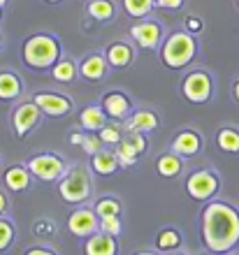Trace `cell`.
<instances>
[{
    "mask_svg": "<svg viewBox=\"0 0 239 255\" xmlns=\"http://www.w3.org/2000/svg\"><path fill=\"white\" fill-rule=\"evenodd\" d=\"M202 244L212 253H230L239 244V211L228 202H212L202 211Z\"/></svg>",
    "mask_w": 239,
    "mask_h": 255,
    "instance_id": "6da1fadb",
    "label": "cell"
},
{
    "mask_svg": "<svg viewBox=\"0 0 239 255\" xmlns=\"http://www.w3.org/2000/svg\"><path fill=\"white\" fill-rule=\"evenodd\" d=\"M60 47L51 35H33L28 37L23 44V61L33 70H44V67H53L60 61Z\"/></svg>",
    "mask_w": 239,
    "mask_h": 255,
    "instance_id": "7a4b0ae2",
    "label": "cell"
},
{
    "mask_svg": "<svg viewBox=\"0 0 239 255\" xmlns=\"http://www.w3.org/2000/svg\"><path fill=\"white\" fill-rule=\"evenodd\" d=\"M195 40L191 33H172L160 49V58L167 67L181 70L195 58Z\"/></svg>",
    "mask_w": 239,
    "mask_h": 255,
    "instance_id": "3957f363",
    "label": "cell"
},
{
    "mask_svg": "<svg viewBox=\"0 0 239 255\" xmlns=\"http://www.w3.org/2000/svg\"><path fill=\"white\" fill-rule=\"evenodd\" d=\"M60 197L67 204H81L91 197V179H88L86 169L74 167L65 174V179L60 181Z\"/></svg>",
    "mask_w": 239,
    "mask_h": 255,
    "instance_id": "277c9868",
    "label": "cell"
},
{
    "mask_svg": "<svg viewBox=\"0 0 239 255\" xmlns=\"http://www.w3.org/2000/svg\"><path fill=\"white\" fill-rule=\"evenodd\" d=\"M219 188H221L219 176L209 172V169H198L186 179V193L198 202L212 200L214 195L219 193Z\"/></svg>",
    "mask_w": 239,
    "mask_h": 255,
    "instance_id": "5b68a950",
    "label": "cell"
},
{
    "mask_svg": "<svg viewBox=\"0 0 239 255\" xmlns=\"http://www.w3.org/2000/svg\"><path fill=\"white\" fill-rule=\"evenodd\" d=\"M28 169L40 181H56V179L65 174V162H63V158L53 153H40L28 160Z\"/></svg>",
    "mask_w": 239,
    "mask_h": 255,
    "instance_id": "8992f818",
    "label": "cell"
},
{
    "mask_svg": "<svg viewBox=\"0 0 239 255\" xmlns=\"http://www.w3.org/2000/svg\"><path fill=\"white\" fill-rule=\"evenodd\" d=\"M42 112L40 107H37V102L30 100V102H19L16 107H14L12 112V128H14V134L16 137H26V134H30V130H33L37 123H40L42 119Z\"/></svg>",
    "mask_w": 239,
    "mask_h": 255,
    "instance_id": "52a82bcc",
    "label": "cell"
},
{
    "mask_svg": "<svg viewBox=\"0 0 239 255\" xmlns=\"http://www.w3.org/2000/svg\"><path fill=\"white\" fill-rule=\"evenodd\" d=\"M212 91H214V84H212V77L207 72H191L186 74V79L181 84V93L186 98L188 102L193 105H202L212 98Z\"/></svg>",
    "mask_w": 239,
    "mask_h": 255,
    "instance_id": "ba28073f",
    "label": "cell"
},
{
    "mask_svg": "<svg viewBox=\"0 0 239 255\" xmlns=\"http://www.w3.org/2000/svg\"><path fill=\"white\" fill-rule=\"evenodd\" d=\"M100 216L95 214V209L91 211V209H77V211H72L70 214V218H67V230L72 232L74 237H91L98 232L100 228Z\"/></svg>",
    "mask_w": 239,
    "mask_h": 255,
    "instance_id": "9c48e42d",
    "label": "cell"
},
{
    "mask_svg": "<svg viewBox=\"0 0 239 255\" xmlns=\"http://www.w3.org/2000/svg\"><path fill=\"white\" fill-rule=\"evenodd\" d=\"M146 151V137L142 132H128V137L116 144V155H119L121 165H135L137 158Z\"/></svg>",
    "mask_w": 239,
    "mask_h": 255,
    "instance_id": "30bf717a",
    "label": "cell"
},
{
    "mask_svg": "<svg viewBox=\"0 0 239 255\" xmlns=\"http://www.w3.org/2000/svg\"><path fill=\"white\" fill-rule=\"evenodd\" d=\"M37 102V107L44 112L47 116H53V119H58V116H67L72 112V100L67 98V95H60V93H37L33 98Z\"/></svg>",
    "mask_w": 239,
    "mask_h": 255,
    "instance_id": "8fae6325",
    "label": "cell"
},
{
    "mask_svg": "<svg viewBox=\"0 0 239 255\" xmlns=\"http://www.w3.org/2000/svg\"><path fill=\"white\" fill-rule=\"evenodd\" d=\"M130 37H133L142 49L146 51H151L160 44V37H163V28L158 23H153V21H142V23H135L130 28Z\"/></svg>",
    "mask_w": 239,
    "mask_h": 255,
    "instance_id": "7c38bea8",
    "label": "cell"
},
{
    "mask_svg": "<svg viewBox=\"0 0 239 255\" xmlns=\"http://www.w3.org/2000/svg\"><path fill=\"white\" fill-rule=\"evenodd\" d=\"M102 109H105V114L109 116V119L121 121V119H128V116H130L133 105H130V100H128L121 91H109V93H105V98H102Z\"/></svg>",
    "mask_w": 239,
    "mask_h": 255,
    "instance_id": "4fadbf2b",
    "label": "cell"
},
{
    "mask_svg": "<svg viewBox=\"0 0 239 255\" xmlns=\"http://www.w3.org/2000/svg\"><path fill=\"white\" fill-rule=\"evenodd\" d=\"M84 253L86 255H116L119 253V246H116V237L107 235V232H95L86 239V246H84Z\"/></svg>",
    "mask_w": 239,
    "mask_h": 255,
    "instance_id": "5bb4252c",
    "label": "cell"
},
{
    "mask_svg": "<svg viewBox=\"0 0 239 255\" xmlns=\"http://www.w3.org/2000/svg\"><path fill=\"white\" fill-rule=\"evenodd\" d=\"M202 148V137H200L195 130H181L172 141V153L184 155V158H191Z\"/></svg>",
    "mask_w": 239,
    "mask_h": 255,
    "instance_id": "9a60e30c",
    "label": "cell"
},
{
    "mask_svg": "<svg viewBox=\"0 0 239 255\" xmlns=\"http://www.w3.org/2000/svg\"><path fill=\"white\" fill-rule=\"evenodd\" d=\"M123 128H126V132H151L158 128V116L151 109H140V112L128 116Z\"/></svg>",
    "mask_w": 239,
    "mask_h": 255,
    "instance_id": "2e32d148",
    "label": "cell"
},
{
    "mask_svg": "<svg viewBox=\"0 0 239 255\" xmlns=\"http://www.w3.org/2000/svg\"><path fill=\"white\" fill-rule=\"evenodd\" d=\"M107 65H109L107 56L91 54V56H86V58H84V63L79 65V72H81V77H84V79H88V81H100L107 74Z\"/></svg>",
    "mask_w": 239,
    "mask_h": 255,
    "instance_id": "e0dca14e",
    "label": "cell"
},
{
    "mask_svg": "<svg viewBox=\"0 0 239 255\" xmlns=\"http://www.w3.org/2000/svg\"><path fill=\"white\" fill-rule=\"evenodd\" d=\"M91 167H93L95 174L109 176V174H114V172H119L123 165H121L119 155L112 153V151H98L95 155H91Z\"/></svg>",
    "mask_w": 239,
    "mask_h": 255,
    "instance_id": "ac0fdd59",
    "label": "cell"
},
{
    "mask_svg": "<svg viewBox=\"0 0 239 255\" xmlns=\"http://www.w3.org/2000/svg\"><path fill=\"white\" fill-rule=\"evenodd\" d=\"M79 121L84 130L95 132V130H102L107 126V114H105V109H102V105H86V107L81 109Z\"/></svg>",
    "mask_w": 239,
    "mask_h": 255,
    "instance_id": "d6986e66",
    "label": "cell"
},
{
    "mask_svg": "<svg viewBox=\"0 0 239 255\" xmlns=\"http://www.w3.org/2000/svg\"><path fill=\"white\" fill-rule=\"evenodd\" d=\"M30 169L28 165H12V167L5 172V186L14 193H21L30 186Z\"/></svg>",
    "mask_w": 239,
    "mask_h": 255,
    "instance_id": "ffe728a7",
    "label": "cell"
},
{
    "mask_svg": "<svg viewBox=\"0 0 239 255\" xmlns=\"http://www.w3.org/2000/svg\"><path fill=\"white\" fill-rule=\"evenodd\" d=\"M216 146L223 153L237 155L239 153V128H233V126L219 128V132H216Z\"/></svg>",
    "mask_w": 239,
    "mask_h": 255,
    "instance_id": "44dd1931",
    "label": "cell"
},
{
    "mask_svg": "<svg viewBox=\"0 0 239 255\" xmlns=\"http://www.w3.org/2000/svg\"><path fill=\"white\" fill-rule=\"evenodd\" d=\"M105 56H107V61H109V65L112 67H128L130 63H133V58H135L130 44H123V42L112 44V47L107 49Z\"/></svg>",
    "mask_w": 239,
    "mask_h": 255,
    "instance_id": "7402d4cb",
    "label": "cell"
},
{
    "mask_svg": "<svg viewBox=\"0 0 239 255\" xmlns=\"http://www.w3.org/2000/svg\"><path fill=\"white\" fill-rule=\"evenodd\" d=\"M21 93V79L14 72H0V100H14Z\"/></svg>",
    "mask_w": 239,
    "mask_h": 255,
    "instance_id": "603a6c76",
    "label": "cell"
},
{
    "mask_svg": "<svg viewBox=\"0 0 239 255\" xmlns=\"http://www.w3.org/2000/svg\"><path fill=\"white\" fill-rule=\"evenodd\" d=\"M156 169H158V174L163 179H172L181 172V160L177 153H163L156 162Z\"/></svg>",
    "mask_w": 239,
    "mask_h": 255,
    "instance_id": "cb8c5ba5",
    "label": "cell"
},
{
    "mask_svg": "<svg viewBox=\"0 0 239 255\" xmlns=\"http://www.w3.org/2000/svg\"><path fill=\"white\" fill-rule=\"evenodd\" d=\"M116 12V7H114L112 0H93V2H88V16L95 21H109Z\"/></svg>",
    "mask_w": 239,
    "mask_h": 255,
    "instance_id": "d4e9b609",
    "label": "cell"
},
{
    "mask_svg": "<svg viewBox=\"0 0 239 255\" xmlns=\"http://www.w3.org/2000/svg\"><path fill=\"white\" fill-rule=\"evenodd\" d=\"M51 77L56 81H60V84H70V81L77 77V63L63 58V61H58L51 67Z\"/></svg>",
    "mask_w": 239,
    "mask_h": 255,
    "instance_id": "484cf974",
    "label": "cell"
},
{
    "mask_svg": "<svg viewBox=\"0 0 239 255\" xmlns=\"http://www.w3.org/2000/svg\"><path fill=\"white\" fill-rule=\"evenodd\" d=\"M153 5H156V0H123V9H126L128 16H133V19H144V16H149Z\"/></svg>",
    "mask_w": 239,
    "mask_h": 255,
    "instance_id": "4316f807",
    "label": "cell"
},
{
    "mask_svg": "<svg viewBox=\"0 0 239 255\" xmlns=\"http://www.w3.org/2000/svg\"><path fill=\"white\" fill-rule=\"evenodd\" d=\"M95 214L100 218H107V216H119L121 214V202L114 200V197H102L95 204Z\"/></svg>",
    "mask_w": 239,
    "mask_h": 255,
    "instance_id": "83f0119b",
    "label": "cell"
},
{
    "mask_svg": "<svg viewBox=\"0 0 239 255\" xmlns=\"http://www.w3.org/2000/svg\"><path fill=\"white\" fill-rule=\"evenodd\" d=\"M156 246H158L160 251L177 249V246H179V232H177V230H172V228L163 230V232L158 235V239H156Z\"/></svg>",
    "mask_w": 239,
    "mask_h": 255,
    "instance_id": "f1b7e54d",
    "label": "cell"
},
{
    "mask_svg": "<svg viewBox=\"0 0 239 255\" xmlns=\"http://www.w3.org/2000/svg\"><path fill=\"white\" fill-rule=\"evenodd\" d=\"M98 137L102 139V144H114V146L123 139V137H121V128L119 126H109V123H107L102 130H98Z\"/></svg>",
    "mask_w": 239,
    "mask_h": 255,
    "instance_id": "f546056e",
    "label": "cell"
},
{
    "mask_svg": "<svg viewBox=\"0 0 239 255\" xmlns=\"http://www.w3.org/2000/svg\"><path fill=\"white\" fill-rule=\"evenodd\" d=\"M14 242V225L5 218H0V251L9 249V244Z\"/></svg>",
    "mask_w": 239,
    "mask_h": 255,
    "instance_id": "4dcf8cb0",
    "label": "cell"
},
{
    "mask_svg": "<svg viewBox=\"0 0 239 255\" xmlns=\"http://www.w3.org/2000/svg\"><path fill=\"white\" fill-rule=\"evenodd\" d=\"M100 230L107 232V235H112V237H119L121 235L119 216H107V218H100Z\"/></svg>",
    "mask_w": 239,
    "mask_h": 255,
    "instance_id": "1f68e13d",
    "label": "cell"
},
{
    "mask_svg": "<svg viewBox=\"0 0 239 255\" xmlns=\"http://www.w3.org/2000/svg\"><path fill=\"white\" fill-rule=\"evenodd\" d=\"M81 148H84L88 155H95L98 151H102V139H100V137H95V134H84Z\"/></svg>",
    "mask_w": 239,
    "mask_h": 255,
    "instance_id": "d6a6232c",
    "label": "cell"
},
{
    "mask_svg": "<svg viewBox=\"0 0 239 255\" xmlns=\"http://www.w3.org/2000/svg\"><path fill=\"white\" fill-rule=\"evenodd\" d=\"M186 28H188V33L193 35V33H200L205 26H202V21H200L198 16H188V19H186Z\"/></svg>",
    "mask_w": 239,
    "mask_h": 255,
    "instance_id": "836d02e7",
    "label": "cell"
},
{
    "mask_svg": "<svg viewBox=\"0 0 239 255\" xmlns=\"http://www.w3.org/2000/svg\"><path fill=\"white\" fill-rule=\"evenodd\" d=\"M156 5L163 9H179L184 5V0H156Z\"/></svg>",
    "mask_w": 239,
    "mask_h": 255,
    "instance_id": "e575fe53",
    "label": "cell"
},
{
    "mask_svg": "<svg viewBox=\"0 0 239 255\" xmlns=\"http://www.w3.org/2000/svg\"><path fill=\"white\" fill-rule=\"evenodd\" d=\"M26 255H56L53 251H49V249H42V246H37V249H30Z\"/></svg>",
    "mask_w": 239,
    "mask_h": 255,
    "instance_id": "d590c367",
    "label": "cell"
},
{
    "mask_svg": "<svg viewBox=\"0 0 239 255\" xmlns=\"http://www.w3.org/2000/svg\"><path fill=\"white\" fill-rule=\"evenodd\" d=\"M7 204H9V202H7L5 193H0V216H2V214L7 211Z\"/></svg>",
    "mask_w": 239,
    "mask_h": 255,
    "instance_id": "8d00e7d4",
    "label": "cell"
},
{
    "mask_svg": "<svg viewBox=\"0 0 239 255\" xmlns=\"http://www.w3.org/2000/svg\"><path fill=\"white\" fill-rule=\"evenodd\" d=\"M233 98H235V100L239 102V77H237V79L233 81Z\"/></svg>",
    "mask_w": 239,
    "mask_h": 255,
    "instance_id": "74e56055",
    "label": "cell"
},
{
    "mask_svg": "<svg viewBox=\"0 0 239 255\" xmlns=\"http://www.w3.org/2000/svg\"><path fill=\"white\" fill-rule=\"evenodd\" d=\"M81 141H84V134H72V137H70V144H74V146H77V144L81 146Z\"/></svg>",
    "mask_w": 239,
    "mask_h": 255,
    "instance_id": "f35d334b",
    "label": "cell"
},
{
    "mask_svg": "<svg viewBox=\"0 0 239 255\" xmlns=\"http://www.w3.org/2000/svg\"><path fill=\"white\" fill-rule=\"evenodd\" d=\"M137 255H156V253H151V251H142V253H137Z\"/></svg>",
    "mask_w": 239,
    "mask_h": 255,
    "instance_id": "ab89813d",
    "label": "cell"
},
{
    "mask_svg": "<svg viewBox=\"0 0 239 255\" xmlns=\"http://www.w3.org/2000/svg\"><path fill=\"white\" fill-rule=\"evenodd\" d=\"M5 2H7V0H0V7H5Z\"/></svg>",
    "mask_w": 239,
    "mask_h": 255,
    "instance_id": "60d3db41",
    "label": "cell"
},
{
    "mask_svg": "<svg viewBox=\"0 0 239 255\" xmlns=\"http://www.w3.org/2000/svg\"><path fill=\"white\" fill-rule=\"evenodd\" d=\"M47 2H60V0H47Z\"/></svg>",
    "mask_w": 239,
    "mask_h": 255,
    "instance_id": "b9f144b4",
    "label": "cell"
},
{
    "mask_svg": "<svg viewBox=\"0 0 239 255\" xmlns=\"http://www.w3.org/2000/svg\"><path fill=\"white\" fill-rule=\"evenodd\" d=\"M235 5H237V9H239V0H235Z\"/></svg>",
    "mask_w": 239,
    "mask_h": 255,
    "instance_id": "7bdbcfd3",
    "label": "cell"
},
{
    "mask_svg": "<svg viewBox=\"0 0 239 255\" xmlns=\"http://www.w3.org/2000/svg\"><path fill=\"white\" fill-rule=\"evenodd\" d=\"M216 255H230V253H216Z\"/></svg>",
    "mask_w": 239,
    "mask_h": 255,
    "instance_id": "ee69618b",
    "label": "cell"
},
{
    "mask_svg": "<svg viewBox=\"0 0 239 255\" xmlns=\"http://www.w3.org/2000/svg\"><path fill=\"white\" fill-rule=\"evenodd\" d=\"M172 255H181V253H172Z\"/></svg>",
    "mask_w": 239,
    "mask_h": 255,
    "instance_id": "f6af8a7d",
    "label": "cell"
},
{
    "mask_svg": "<svg viewBox=\"0 0 239 255\" xmlns=\"http://www.w3.org/2000/svg\"><path fill=\"white\" fill-rule=\"evenodd\" d=\"M0 47H2V40H0Z\"/></svg>",
    "mask_w": 239,
    "mask_h": 255,
    "instance_id": "bcb514c9",
    "label": "cell"
},
{
    "mask_svg": "<svg viewBox=\"0 0 239 255\" xmlns=\"http://www.w3.org/2000/svg\"><path fill=\"white\" fill-rule=\"evenodd\" d=\"M0 9H2V7H0Z\"/></svg>",
    "mask_w": 239,
    "mask_h": 255,
    "instance_id": "7dc6e473",
    "label": "cell"
}]
</instances>
